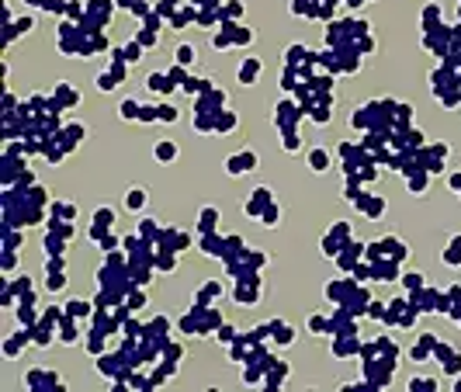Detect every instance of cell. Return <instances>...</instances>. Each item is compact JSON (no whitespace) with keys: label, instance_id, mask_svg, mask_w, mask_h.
I'll use <instances>...</instances> for the list:
<instances>
[{"label":"cell","instance_id":"cell-1","mask_svg":"<svg viewBox=\"0 0 461 392\" xmlns=\"http://www.w3.org/2000/svg\"><path fill=\"white\" fill-rule=\"evenodd\" d=\"M142 202H146V191H132V194H129V205H132V208L142 205Z\"/></svg>","mask_w":461,"mask_h":392}]
</instances>
